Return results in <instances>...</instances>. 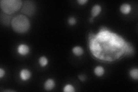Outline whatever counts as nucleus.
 Here are the masks:
<instances>
[{
	"label": "nucleus",
	"mask_w": 138,
	"mask_h": 92,
	"mask_svg": "<svg viewBox=\"0 0 138 92\" xmlns=\"http://www.w3.org/2000/svg\"><path fill=\"white\" fill-rule=\"evenodd\" d=\"M31 73L29 70L26 69H23L22 70V71L20 73V77L23 81H26L29 79V78L31 77Z\"/></svg>",
	"instance_id": "nucleus-6"
},
{
	"label": "nucleus",
	"mask_w": 138,
	"mask_h": 92,
	"mask_svg": "<svg viewBox=\"0 0 138 92\" xmlns=\"http://www.w3.org/2000/svg\"><path fill=\"white\" fill-rule=\"evenodd\" d=\"M5 74V71L2 69H0V77L2 78Z\"/></svg>",
	"instance_id": "nucleus-18"
},
{
	"label": "nucleus",
	"mask_w": 138,
	"mask_h": 92,
	"mask_svg": "<svg viewBox=\"0 0 138 92\" xmlns=\"http://www.w3.org/2000/svg\"><path fill=\"white\" fill-rule=\"evenodd\" d=\"M35 11V5L32 1H26L25 2L22 11L27 15H34Z\"/></svg>",
	"instance_id": "nucleus-4"
},
{
	"label": "nucleus",
	"mask_w": 138,
	"mask_h": 92,
	"mask_svg": "<svg viewBox=\"0 0 138 92\" xmlns=\"http://www.w3.org/2000/svg\"><path fill=\"white\" fill-rule=\"evenodd\" d=\"M55 82L52 79H49L44 84V88L47 90H51L54 88Z\"/></svg>",
	"instance_id": "nucleus-7"
},
{
	"label": "nucleus",
	"mask_w": 138,
	"mask_h": 92,
	"mask_svg": "<svg viewBox=\"0 0 138 92\" xmlns=\"http://www.w3.org/2000/svg\"><path fill=\"white\" fill-rule=\"evenodd\" d=\"M130 75L132 78L135 79H137L138 78V70L137 69H132L130 71Z\"/></svg>",
	"instance_id": "nucleus-12"
},
{
	"label": "nucleus",
	"mask_w": 138,
	"mask_h": 92,
	"mask_svg": "<svg viewBox=\"0 0 138 92\" xmlns=\"http://www.w3.org/2000/svg\"><path fill=\"white\" fill-rule=\"evenodd\" d=\"M22 5L20 0H2L1 8L2 11L6 14H12L19 9Z\"/></svg>",
	"instance_id": "nucleus-3"
},
{
	"label": "nucleus",
	"mask_w": 138,
	"mask_h": 92,
	"mask_svg": "<svg viewBox=\"0 0 138 92\" xmlns=\"http://www.w3.org/2000/svg\"><path fill=\"white\" fill-rule=\"evenodd\" d=\"M131 6L127 4H124L120 6V11L124 14L129 13L131 11Z\"/></svg>",
	"instance_id": "nucleus-8"
},
{
	"label": "nucleus",
	"mask_w": 138,
	"mask_h": 92,
	"mask_svg": "<svg viewBox=\"0 0 138 92\" xmlns=\"http://www.w3.org/2000/svg\"><path fill=\"white\" fill-rule=\"evenodd\" d=\"M39 63L40 65L41 66L44 67L47 65L48 63V60L46 57L44 56H42V57L40 58L39 59Z\"/></svg>",
	"instance_id": "nucleus-13"
},
{
	"label": "nucleus",
	"mask_w": 138,
	"mask_h": 92,
	"mask_svg": "<svg viewBox=\"0 0 138 92\" xmlns=\"http://www.w3.org/2000/svg\"><path fill=\"white\" fill-rule=\"evenodd\" d=\"M94 73L96 75L99 77H101L104 74V69L101 66H97L95 68Z\"/></svg>",
	"instance_id": "nucleus-11"
},
{
	"label": "nucleus",
	"mask_w": 138,
	"mask_h": 92,
	"mask_svg": "<svg viewBox=\"0 0 138 92\" xmlns=\"http://www.w3.org/2000/svg\"><path fill=\"white\" fill-rule=\"evenodd\" d=\"M79 78L80 80H81V81H85V79H86V77H85V75H83V74H81V75H79Z\"/></svg>",
	"instance_id": "nucleus-16"
},
{
	"label": "nucleus",
	"mask_w": 138,
	"mask_h": 92,
	"mask_svg": "<svg viewBox=\"0 0 138 92\" xmlns=\"http://www.w3.org/2000/svg\"><path fill=\"white\" fill-rule=\"evenodd\" d=\"M68 22L69 23V24L70 25H74V24H76V18L74 17H71L69 19Z\"/></svg>",
	"instance_id": "nucleus-15"
},
{
	"label": "nucleus",
	"mask_w": 138,
	"mask_h": 92,
	"mask_svg": "<svg viewBox=\"0 0 138 92\" xmlns=\"http://www.w3.org/2000/svg\"><path fill=\"white\" fill-rule=\"evenodd\" d=\"M63 90L65 92H74L75 91V89L71 85H67L65 87Z\"/></svg>",
	"instance_id": "nucleus-14"
},
{
	"label": "nucleus",
	"mask_w": 138,
	"mask_h": 92,
	"mask_svg": "<svg viewBox=\"0 0 138 92\" xmlns=\"http://www.w3.org/2000/svg\"><path fill=\"white\" fill-rule=\"evenodd\" d=\"M29 47L25 44H21L18 47V52L21 55H25L29 53Z\"/></svg>",
	"instance_id": "nucleus-5"
},
{
	"label": "nucleus",
	"mask_w": 138,
	"mask_h": 92,
	"mask_svg": "<svg viewBox=\"0 0 138 92\" xmlns=\"http://www.w3.org/2000/svg\"><path fill=\"white\" fill-rule=\"evenodd\" d=\"M87 1H88L87 0H78V2L81 5H83L84 4H85Z\"/></svg>",
	"instance_id": "nucleus-17"
},
{
	"label": "nucleus",
	"mask_w": 138,
	"mask_h": 92,
	"mask_svg": "<svg viewBox=\"0 0 138 92\" xmlns=\"http://www.w3.org/2000/svg\"><path fill=\"white\" fill-rule=\"evenodd\" d=\"M127 43L120 36L108 30L100 32L90 40V48L95 57L106 61L118 59L125 52Z\"/></svg>",
	"instance_id": "nucleus-1"
},
{
	"label": "nucleus",
	"mask_w": 138,
	"mask_h": 92,
	"mask_svg": "<svg viewBox=\"0 0 138 92\" xmlns=\"http://www.w3.org/2000/svg\"><path fill=\"white\" fill-rule=\"evenodd\" d=\"M90 22H93V19H92V18H90Z\"/></svg>",
	"instance_id": "nucleus-19"
},
{
	"label": "nucleus",
	"mask_w": 138,
	"mask_h": 92,
	"mask_svg": "<svg viewBox=\"0 0 138 92\" xmlns=\"http://www.w3.org/2000/svg\"><path fill=\"white\" fill-rule=\"evenodd\" d=\"M72 52L76 56H81L83 54V50L81 47L77 46L74 47L72 49Z\"/></svg>",
	"instance_id": "nucleus-10"
},
{
	"label": "nucleus",
	"mask_w": 138,
	"mask_h": 92,
	"mask_svg": "<svg viewBox=\"0 0 138 92\" xmlns=\"http://www.w3.org/2000/svg\"><path fill=\"white\" fill-rule=\"evenodd\" d=\"M101 11V8L100 5H95L93 7L92 9V15L93 17H95L99 15L100 12Z\"/></svg>",
	"instance_id": "nucleus-9"
},
{
	"label": "nucleus",
	"mask_w": 138,
	"mask_h": 92,
	"mask_svg": "<svg viewBox=\"0 0 138 92\" xmlns=\"http://www.w3.org/2000/svg\"><path fill=\"white\" fill-rule=\"evenodd\" d=\"M13 29L18 33H24L30 27L29 21L25 16L18 15L14 17L11 22Z\"/></svg>",
	"instance_id": "nucleus-2"
}]
</instances>
